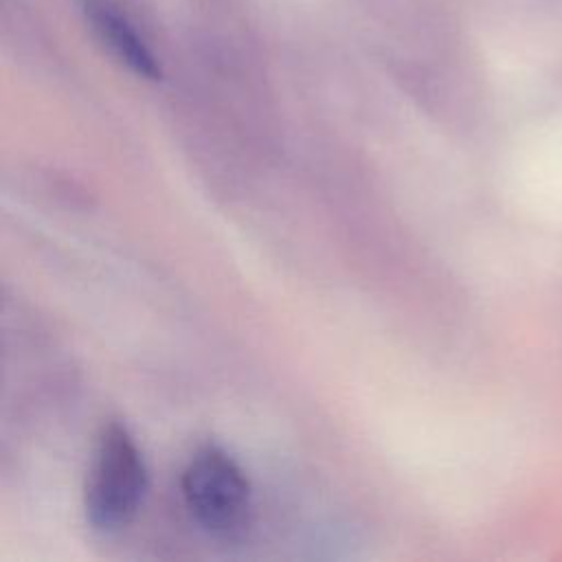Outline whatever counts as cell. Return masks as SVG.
Here are the masks:
<instances>
[{
  "label": "cell",
  "mask_w": 562,
  "mask_h": 562,
  "mask_svg": "<svg viewBox=\"0 0 562 562\" xmlns=\"http://www.w3.org/2000/svg\"><path fill=\"white\" fill-rule=\"evenodd\" d=\"M147 485L149 472L140 448L125 426L110 422L97 437L88 470L86 520L99 531L123 529L136 516Z\"/></svg>",
  "instance_id": "6da1fadb"
},
{
  "label": "cell",
  "mask_w": 562,
  "mask_h": 562,
  "mask_svg": "<svg viewBox=\"0 0 562 562\" xmlns=\"http://www.w3.org/2000/svg\"><path fill=\"white\" fill-rule=\"evenodd\" d=\"M191 516L213 536L233 538L250 522L252 487L244 468L220 446L198 448L182 472Z\"/></svg>",
  "instance_id": "7a4b0ae2"
},
{
  "label": "cell",
  "mask_w": 562,
  "mask_h": 562,
  "mask_svg": "<svg viewBox=\"0 0 562 562\" xmlns=\"http://www.w3.org/2000/svg\"><path fill=\"white\" fill-rule=\"evenodd\" d=\"M83 9L97 35L132 72L151 81L162 77L158 59L132 29V24L112 4H108L105 0H86Z\"/></svg>",
  "instance_id": "3957f363"
}]
</instances>
